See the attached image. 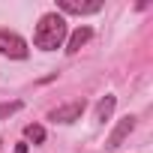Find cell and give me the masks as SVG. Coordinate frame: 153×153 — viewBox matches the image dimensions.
I'll list each match as a JSON object with an SVG mask.
<instances>
[{
    "label": "cell",
    "mask_w": 153,
    "mask_h": 153,
    "mask_svg": "<svg viewBox=\"0 0 153 153\" xmlns=\"http://www.w3.org/2000/svg\"><path fill=\"white\" fill-rule=\"evenodd\" d=\"M15 153H27V141H18L15 144Z\"/></svg>",
    "instance_id": "obj_10"
},
{
    "label": "cell",
    "mask_w": 153,
    "mask_h": 153,
    "mask_svg": "<svg viewBox=\"0 0 153 153\" xmlns=\"http://www.w3.org/2000/svg\"><path fill=\"white\" fill-rule=\"evenodd\" d=\"M24 108V102L21 99H12V102H0V120H6V117H12L15 111H21Z\"/></svg>",
    "instance_id": "obj_9"
},
{
    "label": "cell",
    "mask_w": 153,
    "mask_h": 153,
    "mask_svg": "<svg viewBox=\"0 0 153 153\" xmlns=\"http://www.w3.org/2000/svg\"><path fill=\"white\" fill-rule=\"evenodd\" d=\"M24 135H27V141L42 144V141H45V126H39V123H27V126H24Z\"/></svg>",
    "instance_id": "obj_8"
},
{
    "label": "cell",
    "mask_w": 153,
    "mask_h": 153,
    "mask_svg": "<svg viewBox=\"0 0 153 153\" xmlns=\"http://www.w3.org/2000/svg\"><path fill=\"white\" fill-rule=\"evenodd\" d=\"M66 42V18L60 12H45L33 30V45L39 51H54Z\"/></svg>",
    "instance_id": "obj_1"
},
{
    "label": "cell",
    "mask_w": 153,
    "mask_h": 153,
    "mask_svg": "<svg viewBox=\"0 0 153 153\" xmlns=\"http://www.w3.org/2000/svg\"><path fill=\"white\" fill-rule=\"evenodd\" d=\"M57 9L69 15H93L102 9V0H57Z\"/></svg>",
    "instance_id": "obj_3"
},
{
    "label": "cell",
    "mask_w": 153,
    "mask_h": 153,
    "mask_svg": "<svg viewBox=\"0 0 153 153\" xmlns=\"http://www.w3.org/2000/svg\"><path fill=\"white\" fill-rule=\"evenodd\" d=\"M132 129H135V117H132V114H126V117H123V120L111 129V135H108L105 147H108V150H117V147H120V144L132 135Z\"/></svg>",
    "instance_id": "obj_5"
},
{
    "label": "cell",
    "mask_w": 153,
    "mask_h": 153,
    "mask_svg": "<svg viewBox=\"0 0 153 153\" xmlns=\"http://www.w3.org/2000/svg\"><path fill=\"white\" fill-rule=\"evenodd\" d=\"M90 36H93V30H90L87 24H84V27H78V30H75V33L66 39V54H75V51H81V45H84Z\"/></svg>",
    "instance_id": "obj_6"
},
{
    "label": "cell",
    "mask_w": 153,
    "mask_h": 153,
    "mask_svg": "<svg viewBox=\"0 0 153 153\" xmlns=\"http://www.w3.org/2000/svg\"><path fill=\"white\" fill-rule=\"evenodd\" d=\"M0 54L3 57H12V60H24L30 54L27 42L15 33V30H6V27H0Z\"/></svg>",
    "instance_id": "obj_2"
},
{
    "label": "cell",
    "mask_w": 153,
    "mask_h": 153,
    "mask_svg": "<svg viewBox=\"0 0 153 153\" xmlns=\"http://www.w3.org/2000/svg\"><path fill=\"white\" fill-rule=\"evenodd\" d=\"M84 108H87V102H84V99H78V102H69V105H60V108H54V111L48 114V120H54V123H75V120H81Z\"/></svg>",
    "instance_id": "obj_4"
},
{
    "label": "cell",
    "mask_w": 153,
    "mask_h": 153,
    "mask_svg": "<svg viewBox=\"0 0 153 153\" xmlns=\"http://www.w3.org/2000/svg\"><path fill=\"white\" fill-rule=\"evenodd\" d=\"M114 105H117V99H114L111 93H108V96H102V99H99V105H96V120H99V123H105V120L114 114Z\"/></svg>",
    "instance_id": "obj_7"
}]
</instances>
